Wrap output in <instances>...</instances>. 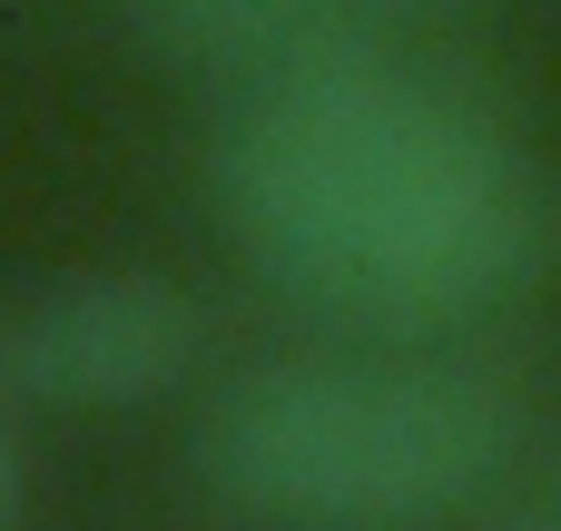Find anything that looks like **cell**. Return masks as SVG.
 Here are the masks:
<instances>
[{
	"label": "cell",
	"mask_w": 561,
	"mask_h": 531,
	"mask_svg": "<svg viewBox=\"0 0 561 531\" xmlns=\"http://www.w3.org/2000/svg\"><path fill=\"white\" fill-rule=\"evenodd\" d=\"M483 531H561V453H552V463H533V473H513V483L493 493Z\"/></svg>",
	"instance_id": "obj_4"
},
{
	"label": "cell",
	"mask_w": 561,
	"mask_h": 531,
	"mask_svg": "<svg viewBox=\"0 0 561 531\" xmlns=\"http://www.w3.org/2000/svg\"><path fill=\"white\" fill-rule=\"evenodd\" d=\"M197 365V305L158 266H79L0 305V394L39 414H128Z\"/></svg>",
	"instance_id": "obj_3"
},
{
	"label": "cell",
	"mask_w": 561,
	"mask_h": 531,
	"mask_svg": "<svg viewBox=\"0 0 561 531\" xmlns=\"http://www.w3.org/2000/svg\"><path fill=\"white\" fill-rule=\"evenodd\" d=\"M207 177L237 246L355 335H454L542 256L513 128L365 39L247 79Z\"/></svg>",
	"instance_id": "obj_1"
},
{
	"label": "cell",
	"mask_w": 561,
	"mask_h": 531,
	"mask_svg": "<svg viewBox=\"0 0 561 531\" xmlns=\"http://www.w3.org/2000/svg\"><path fill=\"white\" fill-rule=\"evenodd\" d=\"M10 512H20V453H10V434H0V531H10Z\"/></svg>",
	"instance_id": "obj_5"
},
{
	"label": "cell",
	"mask_w": 561,
	"mask_h": 531,
	"mask_svg": "<svg viewBox=\"0 0 561 531\" xmlns=\"http://www.w3.org/2000/svg\"><path fill=\"white\" fill-rule=\"evenodd\" d=\"M513 463L523 394L434 335L247 365L197 424L207 493L266 531H444L493 512Z\"/></svg>",
	"instance_id": "obj_2"
}]
</instances>
